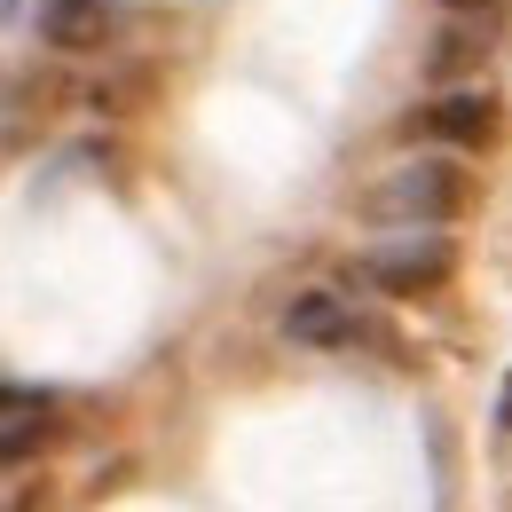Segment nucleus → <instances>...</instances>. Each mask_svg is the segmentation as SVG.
<instances>
[{"label":"nucleus","instance_id":"1","mask_svg":"<svg viewBox=\"0 0 512 512\" xmlns=\"http://www.w3.org/2000/svg\"><path fill=\"white\" fill-rule=\"evenodd\" d=\"M363 205H371L379 221H426V229H442V221L465 213V174H457L449 158H410V166H394Z\"/></svg>","mask_w":512,"mask_h":512},{"label":"nucleus","instance_id":"2","mask_svg":"<svg viewBox=\"0 0 512 512\" xmlns=\"http://www.w3.org/2000/svg\"><path fill=\"white\" fill-rule=\"evenodd\" d=\"M379 292H394V300H418V292H434V284H449V268H457V253H449V237H434V229H418V237H402V245H371V253L355 260Z\"/></svg>","mask_w":512,"mask_h":512},{"label":"nucleus","instance_id":"3","mask_svg":"<svg viewBox=\"0 0 512 512\" xmlns=\"http://www.w3.org/2000/svg\"><path fill=\"white\" fill-rule=\"evenodd\" d=\"M40 40L64 56H87L111 40V8L103 0H40Z\"/></svg>","mask_w":512,"mask_h":512},{"label":"nucleus","instance_id":"4","mask_svg":"<svg viewBox=\"0 0 512 512\" xmlns=\"http://www.w3.org/2000/svg\"><path fill=\"white\" fill-rule=\"evenodd\" d=\"M284 331H292L300 347H347V339H355V308H347L339 292H300V300L284 308Z\"/></svg>","mask_w":512,"mask_h":512},{"label":"nucleus","instance_id":"5","mask_svg":"<svg viewBox=\"0 0 512 512\" xmlns=\"http://www.w3.org/2000/svg\"><path fill=\"white\" fill-rule=\"evenodd\" d=\"M426 127L442 134V142H489L497 134V95L489 87H457V95H442L426 111Z\"/></svg>","mask_w":512,"mask_h":512},{"label":"nucleus","instance_id":"6","mask_svg":"<svg viewBox=\"0 0 512 512\" xmlns=\"http://www.w3.org/2000/svg\"><path fill=\"white\" fill-rule=\"evenodd\" d=\"M40 418H48V410H32V418H16V434H0V465H16V457H32V449L48 442Z\"/></svg>","mask_w":512,"mask_h":512},{"label":"nucleus","instance_id":"7","mask_svg":"<svg viewBox=\"0 0 512 512\" xmlns=\"http://www.w3.org/2000/svg\"><path fill=\"white\" fill-rule=\"evenodd\" d=\"M32 410H48L40 386H0V418H32Z\"/></svg>","mask_w":512,"mask_h":512},{"label":"nucleus","instance_id":"8","mask_svg":"<svg viewBox=\"0 0 512 512\" xmlns=\"http://www.w3.org/2000/svg\"><path fill=\"white\" fill-rule=\"evenodd\" d=\"M473 56H481V48H473L465 32H449V40H442V56H434V71H465Z\"/></svg>","mask_w":512,"mask_h":512},{"label":"nucleus","instance_id":"9","mask_svg":"<svg viewBox=\"0 0 512 512\" xmlns=\"http://www.w3.org/2000/svg\"><path fill=\"white\" fill-rule=\"evenodd\" d=\"M497 426L512 434V379H505V394H497Z\"/></svg>","mask_w":512,"mask_h":512},{"label":"nucleus","instance_id":"10","mask_svg":"<svg viewBox=\"0 0 512 512\" xmlns=\"http://www.w3.org/2000/svg\"><path fill=\"white\" fill-rule=\"evenodd\" d=\"M449 8H481V0H449Z\"/></svg>","mask_w":512,"mask_h":512}]
</instances>
